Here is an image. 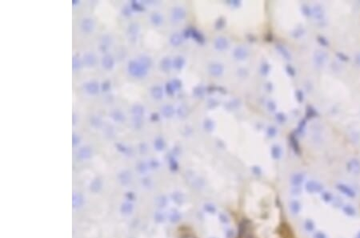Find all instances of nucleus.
<instances>
[{"mask_svg": "<svg viewBox=\"0 0 360 238\" xmlns=\"http://www.w3.org/2000/svg\"><path fill=\"white\" fill-rule=\"evenodd\" d=\"M127 71L132 76L135 78H143L147 75L148 68L143 66L139 61L130 60L127 65Z\"/></svg>", "mask_w": 360, "mask_h": 238, "instance_id": "nucleus-1", "label": "nucleus"}, {"mask_svg": "<svg viewBox=\"0 0 360 238\" xmlns=\"http://www.w3.org/2000/svg\"><path fill=\"white\" fill-rule=\"evenodd\" d=\"M312 16L314 19L320 23L322 26H325L327 24V19H326V11L325 9L322 5L315 4L312 8Z\"/></svg>", "mask_w": 360, "mask_h": 238, "instance_id": "nucleus-2", "label": "nucleus"}, {"mask_svg": "<svg viewBox=\"0 0 360 238\" xmlns=\"http://www.w3.org/2000/svg\"><path fill=\"white\" fill-rule=\"evenodd\" d=\"M327 59L328 55L327 54V52L323 51H316L313 57V62L317 68H322L326 64Z\"/></svg>", "mask_w": 360, "mask_h": 238, "instance_id": "nucleus-3", "label": "nucleus"}, {"mask_svg": "<svg viewBox=\"0 0 360 238\" xmlns=\"http://www.w3.org/2000/svg\"><path fill=\"white\" fill-rule=\"evenodd\" d=\"M95 24L93 19H91V18H89V17H87V18H84V19L82 20L80 27L81 30H82L84 33L89 34L91 33V32L94 31V29H95Z\"/></svg>", "mask_w": 360, "mask_h": 238, "instance_id": "nucleus-4", "label": "nucleus"}, {"mask_svg": "<svg viewBox=\"0 0 360 238\" xmlns=\"http://www.w3.org/2000/svg\"><path fill=\"white\" fill-rule=\"evenodd\" d=\"M83 63L86 67H94L97 63V57L92 52H87L83 56Z\"/></svg>", "mask_w": 360, "mask_h": 238, "instance_id": "nucleus-5", "label": "nucleus"}, {"mask_svg": "<svg viewBox=\"0 0 360 238\" xmlns=\"http://www.w3.org/2000/svg\"><path fill=\"white\" fill-rule=\"evenodd\" d=\"M84 89L90 95H96L99 91V83L95 80L88 81L84 84Z\"/></svg>", "mask_w": 360, "mask_h": 238, "instance_id": "nucleus-6", "label": "nucleus"}, {"mask_svg": "<svg viewBox=\"0 0 360 238\" xmlns=\"http://www.w3.org/2000/svg\"><path fill=\"white\" fill-rule=\"evenodd\" d=\"M101 63L104 69L107 71H111L114 68V64H115V60H114V58L111 55L106 54L102 58Z\"/></svg>", "mask_w": 360, "mask_h": 238, "instance_id": "nucleus-7", "label": "nucleus"}, {"mask_svg": "<svg viewBox=\"0 0 360 238\" xmlns=\"http://www.w3.org/2000/svg\"><path fill=\"white\" fill-rule=\"evenodd\" d=\"M110 117L113 121L122 124L126 120V116L120 109H113L110 113Z\"/></svg>", "mask_w": 360, "mask_h": 238, "instance_id": "nucleus-8", "label": "nucleus"}, {"mask_svg": "<svg viewBox=\"0 0 360 238\" xmlns=\"http://www.w3.org/2000/svg\"><path fill=\"white\" fill-rule=\"evenodd\" d=\"M139 31H140V27L139 25L136 23H132L129 24L127 27V35H128L130 40H135L137 39V35H139Z\"/></svg>", "mask_w": 360, "mask_h": 238, "instance_id": "nucleus-9", "label": "nucleus"}, {"mask_svg": "<svg viewBox=\"0 0 360 238\" xmlns=\"http://www.w3.org/2000/svg\"><path fill=\"white\" fill-rule=\"evenodd\" d=\"M89 122L91 126L95 129H101L103 126V120L98 115H92L90 116Z\"/></svg>", "mask_w": 360, "mask_h": 238, "instance_id": "nucleus-10", "label": "nucleus"}, {"mask_svg": "<svg viewBox=\"0 0 360 238\" xmlns=\"http://www.w3.org/2000/svg\"><path fill=\"white\" fill-rule=\"evenodd\" d=\"M172 19L175 21L182 20L185 17V10L179 6H176L172 9L171 11Z\"/></svg>", "mask_w": 360, "mask_h": 238, "instance_id": "nucleus-11", "label": "nucleus"}, {"mask_svg": "<svg viewBox=\"0 0 360 238\" xmlns=\"http://www.w3.org/2000/svg\"><path fill=\"white\" fill-rule=\"evenodd\" d=\"M151 94L154 99H160L163 96V88L160 86L155 85V86H153V87H151Z\"/></svg>", "mask_w": 360, "mask_h": 238, "instance_id": "nucleus-12", "label": "nucleus"}, {"mask_svg": "<svg viewBox=\"0 0 360 238\" xmlns=\"http://www.w3.org/2000/svg\"><path fill=\"white\" fill-rule=\"evenodd\" d=\"M144 108L141 104H135L132 106L131 108V112H132L133 116H139V117H142L144 114Z\"/></svg>", "mask_w": 360, "mask_h": 238, "instance_id": "nucleus-13", "label": "nucleus"}, {"mask_svg": "<svg viewBox=\"0 0 360 238\" xmlns=\"http://www.w3.org/2000/svg\"><path fill=\"white\" fill-rule=\"evenodd\" d=\"M151 21L155 26H159L163 22V18L160 13L154 12L151 16Z\"/></svg>", "mask_w": 360, "mask_h": 238, "instance_id": "nucleus-14", "label": "nucleus"}, {"mask_svg": "<svg viewBox=\"0 0 360 238\" xmlns=\"http://www.w3.org/2000/svg\"><path fill=\"white\" fill-rule=\"evenodd\" d=\"M162 113H163V115L165 117H167V118H171L174 113V108H173L171 105H170V104L164 105L163 107L162 108Z\"/></svg>", "mask_w": 360, "mask_h": 238, "instance_id": "nucleus-15", "label": "nucleus"}, {"mask_svg": "<svg viewBox=\"0 0 360 238\" xmlns=\"http://www.w3.org/2000/svg\"><path fill=\"white\" fill-rule=\"evenodd\" d=\"M83 64V60L79 58V56L75 55L72 57V69L74 71H77L81 68L82 65Z\"/></svg>", "mask_w": 360, "mask_h": 238, "instance_id": "nucleus-16", "label": "nucleus"}, {"mask_svg": "<svg viewBox=\"0 0 360 238\" xmlns=\"http://www.w3.org/2000/svg\"><path fill=\"white\" fill-rule=\"evenodd\" d=\"M171 65L172 62L171 60H170V58H163L160 62V67H161L162 70L166 71V72L170 70L171 67Z\"/></svg>", "mask_w": 360, "mask_h": 238, "instance_id": "nucleus-17", "label": "nucleus"}, {"mask_svg": "<svg viewBox=\"0 0 360 238\" xmlns=\"http://www.w3.org/2000/svg\"><path fill=\"white\" fill-rule=\"evenodd\" d=\"M113 43V38L109 34H105L101 37V44L100 45L105 46L107 48H109V46L111 45Z\"/></svg>", "mask_w": 360, "mask_h": 238, "instance_id": "nucleus-18", "label": "nucleus"}, {"mask_svg": "<svg viewBox=\"0 0 360 238\" xmlns=\"http://www.w3.org/2000/svg\"><path fill=\"white\" fill-rule=\"evenodd\" d=\"M138 61H139L143 66L147 67V68H149L151 66V64H152V60H151V59L150 58L149 56H139Z\"/></svg>", "mask_w": 360, "mask_h": 238, "instance_id": "nucleus-19", "label": "nucleus"}, {"mask_svg": "<svg viewBox=\"0 0 360 238\" xmlns=\"http://www.w3.org/2000/svg\"><path fill=\"white\" fill-rule=\"evenodd\" d=\"M348 168L351 169L354 172H358L360 170V162L358 159H351L349 163H348Z\"/></svg>", "mask_w": 360, "mask_h": 238, "instance_id": "nucleus-20", "label": "nucleus"}, {"mask_svg": "<svg viewBox=\"0 0 360 238\" xmlns=\"http://www.w3.org/2000/svg\"><path fill=\"white\" fill-rule=\"evenodd\" d=\"M278 50H279V52H280V54L283 56L286 60H291V53L289 52V51H288V50L285 48V47H283V46H282V45H279L278 46Z\"/></svg>", "mask_w": 360, "mask_h": 238, "instance_id": "nucleus-21", "label": "nucleus"}, {"mask_svg": "<svg viewBox=\"0 0 360 238\" xmlns=\"http://www.w3.org/2000/svg\"><path fill=\"white\" fill-rule=\"evenodd\" d=\"M170 42L172 45L178 46L181 44V42H182V39H181V36H180L178 34L174 33V34H173L171 36Z\"/></svg>", "mask_w": 360, "mask_h": 238, "instance_id": "nucleus-22", "label": "nucleus"}, {"mask_svg": "<svg viewBox=\"0 0 360 238\" xmlns=\"http://www.w3.org/2000/svg\"><path fill=\"white\" fill-rule=\"evenodd\" d=\"M132 124H133V126H134V128H135V129H141V127L143 126L142 117H139V116H133Z\"/></svg>", "mask_w": 360, "mask_h": 238, "instance_id": "nucleus-23", "label": "nucleus"}, {"mask_svg": "<svg viewBox=\"0 0 360 238\" xmlns=\"http://www.w3.org/2000/svg\"><path fill=\"white\" fill-rule=\"evenodd\" d=\"M183 63H184V60L181 56H177L174 59V62H173V65H174V67L176 69L182 68V67L183 66Z\"/></svg>", "mask_w": 360, "mask_h": 238, "instance_id": "nucleus-24", "label": "nucleus"}, {"mask_svg": "<svg viewBox=\"0 0 360 238\" xmlns=\"http://www.w3.org/2000/svg\"><path fill=\"white\" fill-rule=\"evenodd\" d=\"M317 41H318V43H319L322 47H324V48H327V47H329L330 45L329 40H327L326 37L323 36V35H319V36L317 37Z\"/></svg>", "mask_w": 360, "mask_h": 238, "instance_id": "nucleus-25", "label": "nucleus"}, {"mask_svg": "<svg viewBox=\"0 0 360 238\" xmlns=\"http://www.w3.org/2000/svg\"><path fill=\"white\" fill-rule=\"evenodd\" d=\"M335 56H336V58H337L338 60L342 61V62H348V61L350 60V57H349L347 55H346L345 53H343V52H336Z\"/></svg>", "mask_w": 360, "mask_h": 238, "instance_id": "nucleus-26", "label": "nucleus"}, {"mask_svg": "<svg viewBox=\"0 0 360 238\" xmlns=\"http://www.w3.org/2000/svg\"><path fill=\"white\" fill-rule=\"evenodd\" d=\"M132 8L130 5H125L124 6H122V14L124 16L129 17L132 15Z\"/></svg>", "mask_w": 360, "mask_h": 238, "instance_id": "nucleus-27", "label": "nucleus"}, {"mask_svg": "<svg viewBox=\"0 0 360 238\" xmlns=\"http://www.w3.org/2000/svg\"><path fill=\"white\" fill-rule=\"evenodd\" d=\"M100 88H101V90L103 91V92H107V91H110V89L111 88V81H103V82L102 83L101 86H100Z\"/></svg>", "mask_w": 360, "mask_h": 238, "instance_id": "nucleus-28", "label": "nucleus"}, {"mask_svg": "<svg viewBox=\"0 0 360 238\" xmlns=\"http://www.w3.org/2000/svg\"><path fill=\"white\" fill-rule=\"evenodd\" d=\"M130 6H131L132 10H136V11H142V10H144L143 6H142L139 2H136V1H132V2H130Z\"/></svg>", "mask_w": 360, "mask_h": 238, "instance_id": "nucleus-29", "label": "nucleus"}, {"mask_svg": "<svg viewBox=\"0 0 360 238\" xmlns=\"http://www.w3.org/2000/svg\"><path fill=\"white\" fill-rule=\"evenodd\" d=\"M155 146L157 149H159V150H161V149L163 148L164 146H165V142H164V140L162 139V138L159 137V138H157V139L155 140Z\"/></svg>", "mask_w": 360, "mask_h": 238, "instance_id": "nucleus-30", "label": "nucleus"}, {"mask_svg": "<svg viewBox=\"0 0 360 238\" xmlns=\"http://www.w3.org/2000/svg\"><path fill=\"white\" fill-rule=\"evenodd\" d=\"M79 142H80V137H79V135H78L77 133H75V132H73L72 133V144L76 145V144H79Z\"/></svg>", "mask_w": 360, "mask_h": 238, "instance_id": "nucleus-31", "label": "nucleus"}, {"mask_svg": "<svg viewBox=\"0 0 360 238\" xmlns=\"http://www.w3.org/2000/svg\"><path fill=\"white\" fill-rule=\"evenodd\" d=\"M105 132L107 136H114V128L111 125H107L105 128Z\"/></svg>", "mask_w": 360, "mask_h": 238, "instance_id": "nucleus-32", "label": "nucleus"}, {"mask_svg": "<svg viewBox=\"0 0 360 238\" xmlns=\"http://www.w3.org/2000/svg\"><path fill=\"white\" fill-rule=\"evenodd\" d=\"M303 9V13L306 16H311L312 15V9L310 8V6H304L302 7Z\"/></svg>", "mask_w": 360, "mask_h": 238, "instance_id": "nucleus-33", "label": "nucleus"}, {"mask_svg": "<svg viewBox=\"0 0 360 238\" xmlns=\"http://www.w3.org/2000/svg\"><path fill=\"white\" fill-rule=\"evenodd\" d=\"M273 154L276 157H279L281 155V148H279V146H275L273 148Z\"/></svg>", "mask_w": 360, "mask_h": 238, "instance_id": "nucleus-34", "label": "nucleus"}, {"mask_svg": "<svg viewBox=\"0 0 360 238\" xmlns=\"http://www.w3.org/2000/svg\"><path fill=\"white\" fill-rule=\"evenodd\" d=\"M354 62L356 66L360 67V52L356 53L354 58Z\"/></svg>", "mask_w": 360, "mask_h": 238, "instance_id": "nucleus-35", "label": "nucleus"}, {"mask_svg": "<svg viewBox=\"0 0 360 238\" xmlns=\"http://www.w3.org/2000/svg\"><path fill=\"white\" fill-rule=\"evenodd\" d=\"M90 153V149L87 147H84L80 150V154L83 156H87V155H89Z\"/></svg>", "mask_w": 360, "mask_h": 238, "instance_id": "nucleus-36", "label": "nucleus"}, {"mask_svg": "<svg viewBox=\"0 0 360 238\" xmlns=\"http://www.w3.org/2000/svg\"><path fill=\"white\" fill-rule=\"evenodd\" d=\"M166 88H167V93H169V94H172L174 91V88L171 83H167V86H166Z\"/></svg>", "mask_w": 360, "mask_h": 238, "instance_id": "nucleus-37", "label": "nucleus"}, {"mask_svg": "<svg viewBox=\"0 0 360 238\" xmlns=\"http://www.w3.org/2000/svg\"><path fill=\"white\" fill-rule=\"evenodd\" d=\"M276 116H277L278 120L279 121L280 124H283V123H284L286 121V116L285 115L283 114V113H279V114H278Z\"/></svg>", "mask_w": 360, "mask_h": 238, "instance_id": "nucleus-38", "label": "nucleus"}, {"mask_svg": "<svg viewBox=\"0 0 360 238\" xmlns=\"http://www.w3.org/2000/svg\"><path fill=\"white\" fill-rule=\"evenodd\" d=\"M78 120H79V119H78V116H77V115L75 114V112L72 114V124L73 126H75V124H77V122H78Z\"/></svg>", "mask_w": 360, "mask_h": 238, "instance_id": "nucleus-39", "label": "nucleus"}, {"mask_svg": "<svg viewBox=\"0 0 360 238\" xmlns=\"http://www.w3.org/2000/svg\"><path fill=\"white\" fill-rule=\"evenodd\" d=\"M297 99H298V102H302V100H303V94L301 92V91H298L297 92Z\"/></svg>", "mask_w": 360, "mask_h": 238, "instance_id": "nucleus-40", "label": "nucleus"}, {"mask_svg": "<svg viewBox=\"0 0 360 238\" xmlns=\"http://www.w3.org/2000/svg\"><path fill=\"white\" fill-rule=\"evenodd\" d=\"M287 72L291 75H294V70L291 67H287Z\"/></svg>", "mask_w": 360, "mask_h": 238, "instance_id": "nucleus-41", "label": "nucleus"}, {"mask_svg": "<svg viewBox=\"0 0 360 238\" xmlns=\"http://www.w3.org/2000/svg\"><path fill=\"white\" fill-rule=\"evenodd\" d=\"M79 0H72V5L73 6H76L77 4H79Z\"/></svg>", "mask_w": 360, "mask_h": 238, "instance_id": "nucleus-42", "label": "nucleus"}]
</instances>
